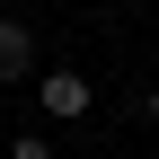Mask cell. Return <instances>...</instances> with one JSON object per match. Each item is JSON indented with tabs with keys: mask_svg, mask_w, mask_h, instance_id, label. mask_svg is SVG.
<instances>
[{
	"mask_svg": "<svg viewBox=\"0 0 159 159\" xmlns=\"http://www.w3.org/2000/svg\"><path fill=\"white\" fill-rule=\"evenodd\" d=\"M9 159H53V142H44V133H18V142H9Z\"/></svg>",
	"mask_w": 159,
	"mask_h": 159,
	"instance_id": "cell-3",
	"label": "cell"
},
{
	"mask_svg": "<svg viewBox=\"0 0 159 159\" xmlns=\"http://www.w3.org/2000/svg\"><path fill=\"white\" fill-rule=\"evenodd\" d=\"M150 124H159V89H150Z\"/></svg>",
	"mask_w": 159,
	"mask_h": 159,
	"instance_id": "cell-4",
	"label": "cell"
},
{
	"mask_svg": "<svg viewBox=\"0 0 159 159\" xmlns=\"http://www.w3.org/2000/svg\"><path fill=\"white\" fill-rule=\"evenodd\" d=\"M0 80H35V27L0 18Z\"/></svg>",
	"mask_w": 159,
	"mask_h": 159,
	"instance_id": "cell-2",
	"label": "cell"
},
{
	"mask_svg": "<svg viewBox=\"0 0 159 159\" xmlns=\"http://www.w3.org/2000/svg\"><path fill=\"white\" fill-rule=\"evenodd\" d=\"M35 106L53 115V124H89V71H35Z\"/></svg>",
	"mask_w": 159,
	"mask_h": 159,
	"instance_id": "cell-1",
	"label": "cell"
}]
</instances>
